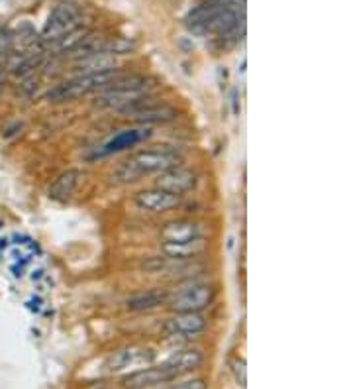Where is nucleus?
<instances>
[{
  "label": "nucleus",
  "mask_w": 353,
  "mask_h": 389,
  "mask_svg": "<svg viewBox=\"0 0 353 389\" xmlns=\"http://www.w3.org/2000/svg\"><path fill=\"white\" fill-rule=\"evenodd\" d=\"M183 163V153L171 146H153L132 153L122 165L114 171L118 183H136L147 175H157Z\"/></svg>",
  "instance_id": "f257e3e1"
},
{
  "label": "nucleus",
  "mask_w": 353,
  "mask_h": 389,
  "mask_svg": "<svg viewBox=\"0 0 353 389\" xmlns=\"http://www.w3.org/2000/svg\"><path fill=\"white\" fill-rule=\"evenodd\" d=\"M151 79L144 75H120L106 85L102 90H98V97L95 100L98 109L106 110H124L136 100L144 99L151 95Z\"/></svg>",
  "instance_id": "f03ea898"
},
{
  "label": "nucleus",
  "mask_w": 353,
  "mask_h": 389,
  "mask_svg": "<svg viewBox=\"0 0 353 389\" xmlns=\"http://www.w3.org/2000/svg\"><path fill=\"white\" fill-rule=\"evenodd\" d=\"M122 73L120 69H106L97 71V73H77L75 77L63 81L55 85L53 89L48 90L46 100L49 102H67V100H75L78 97H85L90 93H98L112 81L120 77Z\"/></svg>",
  "instance_id": "7ed1b4c3"
},
{
  "label": "nucleus",
  "mask_w": 353,
  "mask_h": 389,
  "mask_svg": "<svg viewBox=\"0 0 353 389\" xmlns=\"http://www.w3.org/2000/svg\"><path fill=\"white\" fill-rule=\"evenodd\" d=\"M81 16H83L81 6H77L75 2H69V0L59 2L57 6L51 11L48 22H46V26H43V30H41L39 43L51 48V46H53L55 41L61 40L65 34H69V32H73L75 28L81 26Z\"/></svg>",
  "instance_id": "20e7f679"
},
{
  "label": "nucleus",
  "mask_w": 353,
  "mask_h": 389,
  "mask_svg": "<svg viewBox=\"0 0 353 389\" xmlns=\"http://www.w3.org/2000/svg\"><path fill=\"white\" fill-rule=\"evenodd\" d=\"M214 297V285L202 283V281H193L185 287L176 289L173 295H169L167 305L173 313H200L212 305Z\"/></svg>",
  "instance_id": "39448f33"
},
{
  "label": "nucleus",
  "mask_w": 353,
  "mask_h": 389,
  "mask_svg": "<svg viewBox=\"0 0 353 389\" xmlns=\"http://www.w3.org/2000/svg\"><path fill=\"white\" fill-rule=\"evenodd\" d=\"M127 120H134L137 124H165L179 116V110L163 100L153 99V95L144 97L130 104L124 110H120Z\"/></svg>",
  "instance_id": "423d86ee"
},
{
  "label": "nucleus",
  "mask_w": 353,
  "mask_h": 389,
  "mask_svg": "<svg viewBox=\"0 0 353 389\" xmlns=\"http://www.w3.org/2000/svg\"><path fill=\"white\" fill-rule=\"evenodd\" d=\"M155 352L144 346H126L110 354L106 362L108 371H124V369H141L153 364Z\"/></svg>",
  "instance_id": "0eeeda50"
},
{
  "label": "nucleus",
  "mask_w": 353,
  "mask_h": 389,
  "mask_svg": "<svg viewBox=\"0 0 353 389\" xmlns=\"http://www.w3.org/2000/svg\"><path fill=\"white\" fill-rule=\"evenodd\" d=\"M208 320L202 313H175L171 319L165 320L163 332L169 339H193L205 332Z\"/></svg>",
  "instance_id": "6e6552de"
},
{
  "label": "nucleus",
  "mask_w": 353,
  "mask_h": 389,
  "mask_svg": "<svg viewBox=\"0 0 353 389\" xmlns=\"http://www.w3.org/2000/svg\"><path fill=\"white\" fill-rule=\"evenodd\" d=\"M196 183H198V177H196L195 171L183 168V165L161 171V173H157L155 177L157 189H163L167 193L179 195V197H183L185 193L195 189Z\"/></svg>",
  "instance_id": "1a4fd4ad"
},
{
  "label": "nucleus",
  "mask_w": 353,
  "mask_h": 389,
  "mask_svg": "<svg viewBox=\"0 0 353 389\" xmlns=\"http://www.w3.org/2000/svg\"><path fill=\"white\" fill-rule=\"evenodd\" d=\"M205 362V354L198 348H183L173 352L169 358L161 364V368L165 369V374L169 376V379L181 378L185 374H191L202 366Z\"/></svg>",
  "instance_id": "9d476101"
},
{
  "label": "nucleus",
  "mask_w": 353,
  "mask_h": 389,
  "mask_svg": "<svg viewBox=\"0 0 353 389\" xmlns=\"http://www.w3.org/2000/svg\"><path fill=\"white\" fill-rule=\"evenodd\" d=\"M134 203H136L137 209L146 210V212L161 214V212H167V210L176 209V207L181 205V197L153 187V189L139 191L136 197H134Z\"/></svg>",
  "instance_id": "9b49d317"
},
{
  "label": "nucleus",
  "mask_w": 353,
  "mask_h": 389,
  "mask_svg": "<svg viewBox=\"0 0 353 389\" xmlns=\"http://www.w3.org/2000/svg\"><path fill=\"white\" fill-rule=\"evenodd\" d=\"M171 381L169 376L165 374V369L159 366H147V368L136 369L130 376L122 379V388L124 389H146L159 385V383H167Z\"/></svg>",
  "instance_id": "f8f14e48"
},
{
  "label": "nucleus",
  "mask_w": 353,
  "mask_h": 389,
  "mask_svg": "<svg viewBox=\"0 0 353 389\" xmlns=\"http://www.w3.org/2000/svg\"><path fill=\"white\" fill-rule=\"evenodd\" d=\"M208 248V242L205 236L191 240H179V242H163L161 254L175 259H195Z\"/></svg>",
  "instance_id": "ddd939ff"
},
{
  "label": "nucleus",
  "mask_w": 353,
  "mask_h": 389,
  "mask_svg": "<svg viewBox=\"0 0 353 389\" xmlns=\"http://www.w3.org/2000/svg\"><path fill=\"white\" fill-rule=\"evenodd\" d=\"M228 4H230V0H205L202 4H198L186 16V26L193 32H196V34H202L206 24L212 20L222 8H226Z\"/></svg>",
  "instance_id": "4468645a"
},
{
  "label": "nucleus",
  "mask_w": 353,
  "mask_h": 389,
  "mask_svg": "<svg viewBox=\"0 0 353 389\" xmlns=\"http://www.w3.org/2000/svg\"><path fill=\"white\" fill-rule=\"evenodd\" d=\"M159 236H161L163 242L191 240V238H198V236H202V228H200V224L195 222V220L179 219L163 224L161 230H159Z\"/></svg>",
  "instance_id": "2eb2a0df"
},
{
  "label": "nucleus",
  "mask_w": 353,
  "mask_h": 389,
  "mask_svg": "<svg viewBox=\"0 0 353 389\" xmlns=\"http://www.w3.org/2000/svg\"><path fill=\"white\" fill-rule=\"evenodd\" d=\"M193 259H175L169 256H151L141 261V270L151 275H179L191 266Z\"/></svg>",
  "instance_id": "dca6fc26"
},
{
  "label": "nucleus",
  "mask_w": 353,
  "mask_h": 389,
  "mask_svg": "<svg viewBox=\"0 0 353 389\" xmlns=\"http://www.w3.org/2000/svg\"><path fill=\"white\" fill-rule=\"evenodd\" d=\"M78 181H81V171L78 170H67L59 173L53 179L51 187H49V197L57 203H65L73 197V193L77 189Z\"/></svg>",
  "instance_id": "f3484780"
},
{
  "label": "nucleus",
  "mask_w": 353,
  "mask_h": 389,
  "mask_svg": "<svg viewBox=\"0 0 353 389\" xmlns=\"http://www.w3.org/2000/svg\"><path fill=\"white\" fill-rule=\"evenodd\" d=\"M167 299H169V293L167 291L151 289L130 297L126 301V307L127 310H134V313H144V310H151L161 307V305H167Z\"/></svg>",
  "instance_id": "a211bd4d"
},
{
  "label": "nucleus",
  "mask_w": 353,
  "mask_h": 389,
  "mask_svg": "<svg viewBox=\"0 0 353 389\" xmlns=\"http://www.w3.org/2000/svg\"><path fill=\"white\" fill-rule=\"evenodd\" d=\"M90 34H92V32L88 30V28L78 26V28H75L73 32L65 34V36H63L59 41H55L51 48H53L55 51H59V53H73L77 48L83 46V41L87 40Z\"/></svg>",
  "instance_id": "6ab92c4d"
},
{
  "label": "nucleus",
  "mask_w": 353,
  "mask_h": 389,
  "mask_svg": "<svg viewBox=\"0 0 353 389\" xmlns=\"http://www.w3.org/2000/svg\"><path fill=\"white\" fill-rule=\"evenodd\" d=\"M144 136H147V134H144V130H127V132H122V134H118L116 138L108 144L106 146L108 150L104 151V153L124 150V148L132 146V144H137V142L141 140Z\"/></svg>",
  "instance_id": "aec40b11"
},
{
  "label": "nucleus",
  "mask_w": 353,
  "mask_h": 389,
  "mask_svg": "<svg viewBox=\"0 0 353 389\" xmlns=\"http://www.w3.org/2000/svg\"><path fill=\"white\" fill-rule=\"evenodd\" d=\"M232 374H234L235 381L242 385V388H245V381H247V378H245V362L242 358H235L234 362H232Z\"/></svg>",
  "instance_id": "412c9836"
},
{
  "label": "nucleus",
  "mask_w": 353,
  "mask_h": 389,
  "mask_svg": "<svg viewBox=\"0 0 353 389\" xmlns=\"http://www.w3.org/2000/svg\"><path fill=\"white\" fill-rule=\"evenodd\" d=\"M167 389H206V383L202 379H188V381H181V383H173Z\"/></svg>",
  "instance_id": "4be33fe9"
}]
</instances>
